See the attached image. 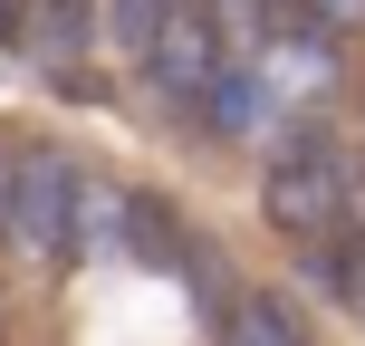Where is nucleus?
<instances>
[{"instance_id":"nucleus-5","label":"nucleus","mask_w":365,"mask_h":346,"mask_svg":"<svg viewBox=\"0 0 365 346\" xmlns=\"http://www.w3.org/2000/svg\"><path fill=\"white\" fill-rule=\"evenodd\" d=\"M212 337H221V346H308V337H298V317L279 308V298H259V289H221Z\"/></svg>"},{"instance_id":"nucleus-4","label":"nucleus","mask_w":365,"mask_h":346,"mask_svg":"<svg viewBox=\"0 0 365 346\" xmlns=\"http://www.w3.org/2000/svg\"><path fill=\"white\" fill-rule=\"evenodd\" d=\"M298 270H308V289L327 298V308L365 317V231H317L308 250H298Z\"/></svg>"},{"instance_id":"nucleus-7","label":"nucleus","mask_w":365,"mask_h":346,"mask_svg":"<svg viewBox=\"0 0 365 346\" xmlns=\"http://www.w3.org/2000/svg\"><path fill=\"white\" fill-rule=\"evenodd\" d=\"M0 193H10V145H0Z\"/></svg>"},{"instance_id":"nucleus-6","label":"nucleus","mask_w":365,"mask_h":346,"mask_svg":"<svg viewBox=\"0 0 365 346\" xmlns=\"http://www.w3.org/2000/svg\"><path fill=\"white\" fill-rule=\"evenodd\" d=\"M259 10H298V19H317V29H356L365 0H259Z\"/></svg>"},{"instance_id":"nucleus-1","label":"nucleus","mask_w":365,"mask_h":346,"mask_svg":"<svg viewBox=\"0 0 365 346\" xmlns=\"http://www.w3.org/2000/svg\"><path fill=\"white\" fill-rule=\"evenodd\" d=\"M259 212L279 231L317 240V231H365V154L317 116H279L259 135Z\"/></svg>"},{"instance_id":"nucleus-3","label":"nucleus","mask_w":365,"mask_h":346,"mask_svg":"<svg viewBox=\"0 0 365 346\" xmlns=\"http://www.w3.org/2000/svg\"><path fill=\"white\" fill-rule=\"evenodd\" d=\"M96 39H106L96 29V0H0V49L48 68V77H77Z\"/></svg>"},{"instance_id":"nucleus-2","label":"nucleus","mask_w":365,"mask_h":346,"mask_svg":"<svg viewBox=\"0 0 365 346\" xmlns=\"http://www.w3.org/2000/svg\"><path fill=\"white\" fill-rule=\"evenodd\" d=\"M77 173H87V164H68V154H19L10 145L0 240L29 250V260H68V240H77Z\"/></svg>"}]
</instances>
